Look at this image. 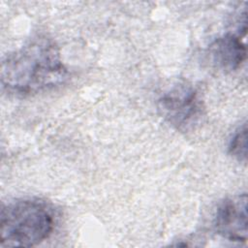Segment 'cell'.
I'll use <instances>...</instances> for the list:
<instances>
[{
  "mask_svg": "<svg viewBox=\"0 0 248 248\" xmlns=\"http://www.w3.org/2000/svg\"><path fill=\"white\" fill-rule=\"evenodd\" d=\"M69 72L56 43L37 36L7 54L1 63L2 89L9 94L28 96L54 89L66 82Z\"/></svg>",
  "mask_w": 248,
  "mask_h": 248,
  "instance_id": "1",
  "label": "cell"
},
{
  "mask_svg": "<svg viewBox=\"0 0 248 248\" xmlns=\"http://www.w3.org/2000/svg\"><path fill=\"white\" fill-rule=\"evenodd\" d=\"M54 227L55 214L46 202L36 198L9 202L0 212V245L36 246L50 236Z\"/></svg>",
  "mask_w": 248,
  "mask_h": 248,
  "instance_id": "2",
  "label": "cell"
},
{
  "mask_svg": "<svg viewBox=\"0 0 248 248\" xmlns=\"http://www.w3.org/2000/svg\"><path fill=\"white\" fill-rule=\"evenodd\" d=\"M157 109L168 124L183 133L194 131L204 116V104L200 92L185 82L167 89L157 101Z\"/></svg>",
  "mask_w": 248,
  "mask_h": 248,
  "instance_id": "3",
  "label": "cell"
},
{
  "mask_svg": "<svg viewBox=\"0 0 248 248\" xmlns=\"http://www.w3.org/2000/svg\"><path fill=\"white\" fill-rule=\"evenodd\" d=\"M213 227L225 239L233 242L247 240V195H234L224 199L217 206Z\"/></svg>",
  "mask_w": 248,
  "mask_h": 248,
  "instance_id": "4",
  "label": "cell"
},
{
  "mask_svg": "<svg viewBox=\"0 0 248 248\" xmlns=\"http://www.w3.org/2000/svg\"><path fill=\"white\" fill-rule=\"evenodd\" d=\"M208 53L210 61L217 69L232 72L246 60L247 48L239 33H227L210 44Z\"/></svg>",
  "mask_w": 248,
  "mask_h": 248,
  "instance_id": "5",
  "label": "cell"
},
{
  "mask_svg": "<svg viewBox=\"0 0 248 248\" xmlns=\"http://www.w3.org/2000/svg\"><path fill=\"white\" fill-rule=\"evenodd\" d=\"M229 154L237 162L246 164L247 162V125L241 124L232 134L229 145Z\"/></svg>",
  "mask_w": 248,
  "mask_h": 248,
  "instance_id": "6",
  "label": "cell"
}]
</instances>
